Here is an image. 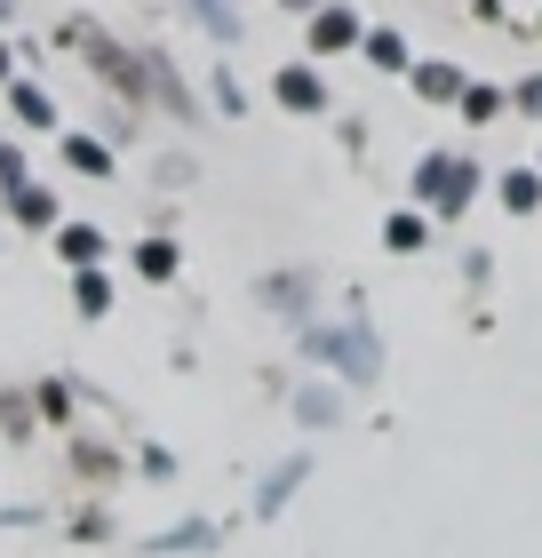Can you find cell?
<instances>
[{
    "label": "cell",
    "instance_id": "6da1fadb",
    "mask_svg": "<svg viewBox=\"0 0 542 558\" xmlns=\"http://www.w3.org/2000/svg\"><path fill=\"white\" fill-rule=\"evenodd\" d=\"M415 192H423V199H438V216H462V208H471V192H479V168H471V160H447V151H438V160H423V168H415Z\"/></svg>",
    "mask_w": 542,
    "mask_h": 558
},
{
    "label": "cell",
    "instance_id": "7a4b0ae2",
    "mask_svg": "<svg viewBox=\"0 0 542 558\" xmlns=\"http://www.w3.org/2000/svg\"><path fill=\"white\" fill-rule=\"evenodd\" d=\"M303 351H312V360H335L351 375V384H368L375 375V343H368V327H344V336H335V327H320V336H303Z\"/></svg>",
    "mask_w": 542,
    "mask_h": 558
},
{
    "label": "cell",
    "instance_id": "3957f363",
    "mask_svg": "<svg viewBox=\"0 0 542 558\" xmlns=\"http://www.w3.org/2000/svg\"><path fill=\"white\" fill-rule=\"evenodd\" d=\"M303 478H312V454H296V463H279V471L264 478V495H255V511H264V519H279V511H288V495L303 487Z\"/></svg>",
    "mask_w": 542,
    "mask_h": 558
},
{
    "label": "cell",
    "instance_id": "277c9868",
    "mask_svg": "<svg viewBox=\"0 0 542 558\" xmlns=\"http://www.w3.org/2000/svg\"><path fill=\"white\" fill-rule=\"evenodd\" d=\"M144 550H160V558H176V550H216V526L208 519H184V526H168V535H152Z\"/></svg>",
    "mask_w": 542,
    "mask_h": 558
},
{
    "label": "cell",
    "instance_id": "5b68a950",
    "mask_svg": "<svg viewBox=\"0 0 542 558\" xmlns=\"http://www.w3.org/2000/svg\"><path fill=\"white\" fill-rule=\"evenodd\" d=\"M279 105H288V112H320V105H327V88H320L303 64H288V72H279Z\"/></svg>",
    "mask_w": 542,
    "mask_h": 558
},
{
    "label": "cell",
    "instance_id": "8992f818",
    "mask_svg": "<svg viewBox=\"0 0 542 558\" xmlns=\"http://www.w3.org/2000/svg\"><path fill=\"white\" fill-rule=\"evenodd\" d=\"M359 40V16L351 9H320L312 16V48H351Z\"/></svg>",
    "mask_w": 542,
    "mask_h": 558
},
{
    "label": "cell",
    "instance_id": "52a82bcc",
    "mask_svg": "<svg viewBox=\"0 0 542 558\" xmlns=\"http://www.w3.org/2000/svg\"><path fill=\"white\" fill-rule=\"evenodd\" d=\"M57 247H64L72 264H96V256H105V232H88V223H64V232H57Z\"/></svg>",
    "mask_w": 542,
    "mask_h": 558
},
{
    "label": "cell",
    "instance_id": "ba28073f",
    "mask_svg": "<svg viewBox=\"0 0 542 558\" xmlns=\"http://www.w3.org/2000/svg\"><path fill=\"white\" fill-rule=\"evenodd\" d=\"M503 199H510L519 216H527V208H542V175H527V168H519V175H503Z\"/></svg>",
    "mask_w": 542,
    "mask_h": 558
},
{
    "label": "cell",
    "instance_id": "9c48e42d",
    "mask_svg": "<svg viewBox=\"0 0 542 558\" xmlns=\"http://www.w3.org/2000/svg\"><path fill=\"white\" fill-rule=\"evenodd\" d=\"M415 88H423V96H438V105H447V96H462L455 64H423V72H415Z\"/></svg>",
    "mask_w": 542,
    "mask_h": 558
},
{
    "label": "cell",
    "instance_id": "30bf717a",
    "mask_svg": "<svg viewBox=\"0 0 542 558\" xmlns=\"http://www.w3.org/2000/svg\"><path fill=\"white\" fill-rule=\"evenodd\" d=\"M64 160H72V168H88V175H105V168H112V151H105V144H88V136H72V144H64Z\"/></svg>",
    "mask_w": 542,
    "mask_h": 558
},
{
    "label": "cell",
    "instance_id": "8fae6325",
    "mask_svg": "<svg viewBox=\"0 0 542 558\" xmlns=\"http://www.w3.org/2000/svg\"><path fill=\"white\" fill-rule=\"evenodd\" d=\"M368 57H375L383 72H399V64H407V40H399V33H368Z\"/></svg>",
    "mask_w": 542,
    "mask_h": 558
},
{
    "label": "cell",
    "instance_id": "7c38bea8",
    "mask_svg": "<svg viewBox=\"0 0 542 558\" xmlns=\"http://www.w3.org/2000/svg\"><path fill=\"white\" fill-rule=\"evenodd\" d=\"M136 264H144V279H168V271H176V247L152 240V247H136Z\"/></svg>",
    "mask_w": 542,
    "mask_h": 558
},
{
    "label": "cell",
    "instance_id": "4fadbf2b",
    "mask_svg": "<svg viewBox=\"0 0 542 558\" xmlns=\"http://www.w3.org/2000/svg\"><path fill=\"white\" fill-rule=\"evenodd\" d=\"M296 415H303V423H335V391H303Z\"/></svg>",
    "mask_w": 542,
    "mask_h": 558
},
{
    "label": "cell",
    "instance_id": "5bb4252c",
    "mask_svg": "<svg viewBox=\"0 0 542 558\" xmlns=\"http://www.w3.org/2000/svg\"><path fill=\"white\" fill-rule=\"evenodd\" d=\"M16 216L24 223H48V216H57V199H48V192H16Z\"/></svg>",
    "mask_w": 542,
    "mask_h": 558
},
{
    "label": "cell",
    "instance_id": "9a60e30c",
    "mask_svg": "<svg viewBox=\"0 0 542 558\" xmlns=\"http://www.w3.org/2000/svg\"><path fill=\"white\" fill-rule=\"evenodd\" d=\"M383 240H392V247H423V223L415 216H392V223H383Z\"/></svg>",
    "mask_w": 542,
    "mask_h": 558
},
{
    "label": "cell",
    "instance_id": "2e32d148",
    "mask_svg": "<svg viewBox=\"0 0 542 558\" xmlns=\"http://www.w3.org/2000/svg\"><path fill=\"white\" fill-rule=\"evenodd\" d=\"M16 112L33 120V129H48V120H57V112H48V96H40V88H16Z\"/></svg>",
    "mask_w": 542,
    "mask_h": 558
},
{
    "label": "cell",
    "instance_id": "e0dca14e",
    "mask_svg": "<svg viewBox=\"0 0 542 558\" xmlns=\"http://www.w3.org/2000/svg\"><path fill=\"white\" fill-rule=\"evenodd\" d=\"M105 303H112V288L96 271H81V312H105Z\"/></svg>",
    "mask_w": 542,
    "mask_h": 558
},
{
    "label": "cell",
    "instance_id": "ac0fdd59",
    "mask_svg": "<svg viewBox=\"0 0 542 558\" xmlns=\"http://www.w3.org/2000/svg\"><path fill=\"white\" fill-rule=\"evenodd\" d=\"M16 175H24V151H9V144H0V184H16Z\"/></svg>",
    "mask_w": 542,
    "mask_h": 558
},
{
    "label": "cell",
    "instance_id": "d6986e66",
    "mask_svg": "<svg viewBox=\"0 0 542 558\" xmlns=\"http://www.w3.org/2000/svg\"><path fill=\"white\" fill-rule=\"evenodd\" d=\"M519 105H527V112H542V81H527V88H519Z\"/></svg>",
    "mask_w": 542,
    "mask_h": 558
},
{
    "label": "cell",
    "instance_id": "ffe728a7",
    "mask_svg": "<svg viewBox=\"0 0 542 558\" xmlns=\"http://www.w3.org/2000/svg\"><path fill=\"white\" fill-rule=\"evenodd\" d=\"M0 72H9V48H0Z\"/></svg>",
    "mask_w": 542,
    "mask_h": 558
}]
</instances>
